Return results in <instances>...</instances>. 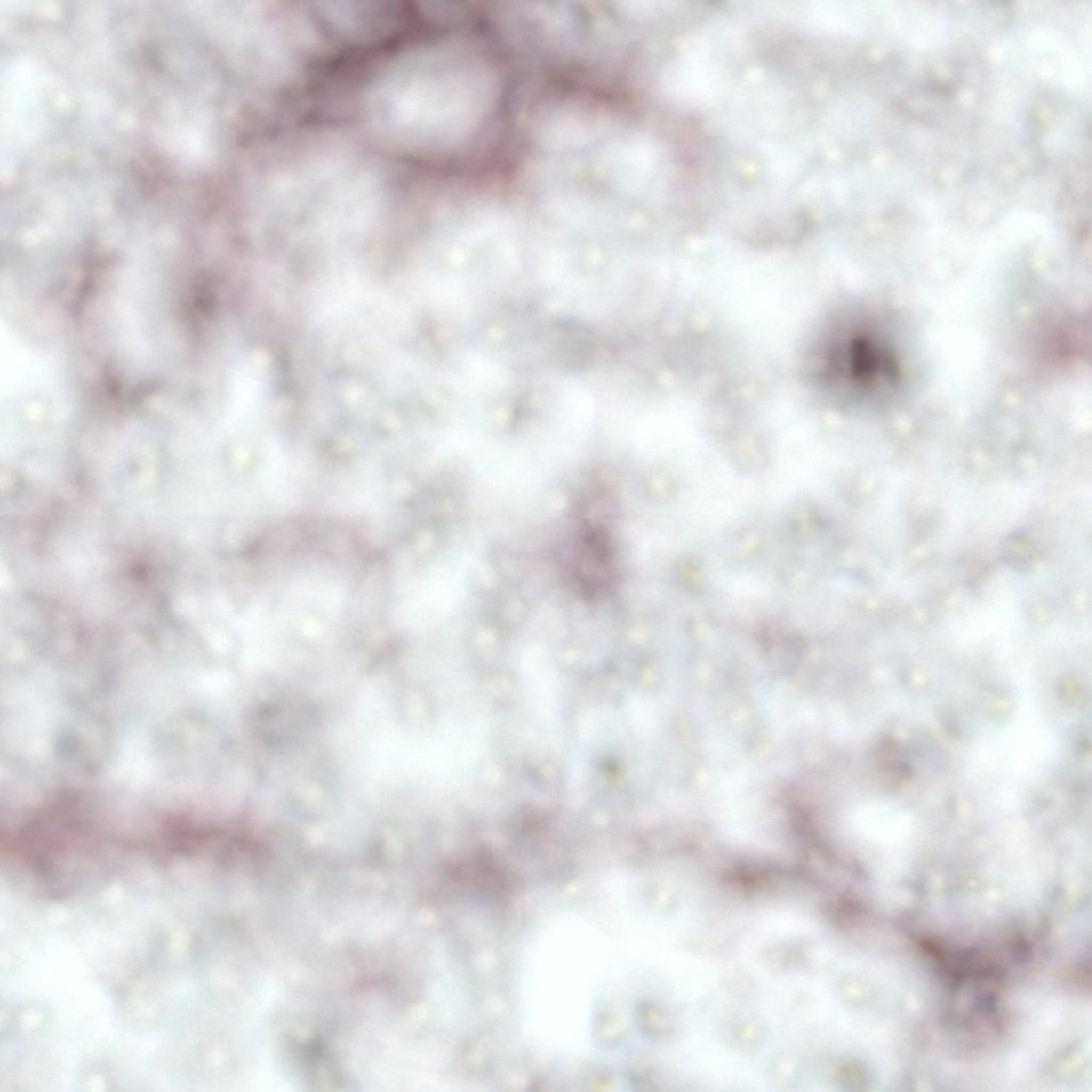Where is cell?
Listing matches in <instances>:
<instances>
[{
  "label": "cell",
  "mask_w": 1092,
  "mask_h": 1092,
  "mask_svg": "<svg viewBox=\"0 0 1092 1092\" xmlns=\"http://www.w3.org/2000/svg\"><path fill=\"white\" fill-rule=\"evenodd\" d=\"M459 51L416 50L379 74L367 98L369 119L379 134L421 151L454 145L479 127L494 94L492 75Z\"/></svg>",
  "instance_id": "obj_1"
}]
</instances>
